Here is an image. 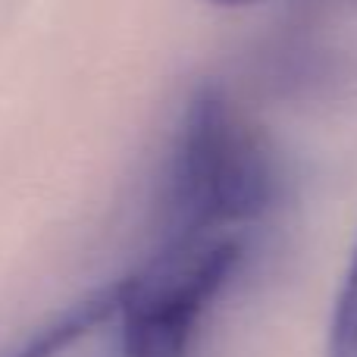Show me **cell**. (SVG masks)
Returning a JSON list of instances; mask_svg holds the SVG:
<instances>
[{"label": "cell", "mask_w": 357, "mask_h": 357, "mask_svg": "<svg viewBox=\"0 0 357 357\" xmlns=\"http://www.w3.org/2000/svg\"><path fill=\"white\" fill-rule=\"evenodd\" d=\"M282 201L270 138L222 88L201 85L178 116L160 197V241L251 238Z\"/></svg>", "instance_id": "obj_1"}, {"label": "cell", "mask_w": 357, "mask_h": 357, "mask_svg": "<svg viewBox=\"0 0 357 357\" xmlns=\"http://www.w3.org/2000/svg\"><path fill=\"white\" fill-rule=\"evenodd\" d=\"M248 257V238L160 241L142 273H132V317L142 357H188L204 317Z\"/></svg>", "instance_id": "obj_2"}, {"label": "cell", "mask_w": 357, "mask_h": 357, "mask_svg": "<svg viewBox=\"0 0 357 357\" xmlns=\"http://www.w3.org/2000/svg\"><path fill=\"white\" fill-rule=\"evenodd\" d=\"M13 357H142L129 276L79 301Z\"/></svg>", "instance_id": "obj_3"}, {"label": "cell", "mask_w": 357, "mask_h": 357, "mask_svg": "<svg viewBox=\"0 0 357 357\" xmlns=\"http://www.w3.org/2000/svg\"><path fill=\"white\" fill-rule=\"evenodd\" d=\"M326 357H357V238L333 301Z\"/></svg>", "instance_id": "obj_4"}, {"label": "cell", "mask_w": 357, "mask_h": 357, "mask_svg": "<svg viewBox=\"0 0 357 357\" xmlns=\"http://www.w3.org/2000/svg\"><path fill=\"white\" fill-rule=\"evenodd\" d=\"M210 3H216V6H248V3H254V0H210Z\"/></svg>", "instance_id": "obj_5"}]
</instances>
